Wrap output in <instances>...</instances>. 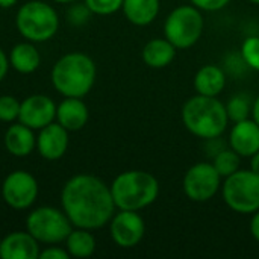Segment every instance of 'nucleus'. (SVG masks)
Segmentation results:
<instances>
[{
  "instance_id": "f257e3e1",
  "label": "nucleus",
  "mask_w": 259,
  "mask_h": 259,
  "mask_svg": "<svg viewBox=\"0 0 259 259\" xmlns=\"http://www.w3.org/2000/svg\"><path fill=\"white\" fill-rule=\"evenodd\" d=\"M61 199L67 217L76 228L99 229L114 217L111 187L93 175L73 176L65 184Z\"/></svg>"
},
{
  "instance_id": "f03ea898",
  "label": "nucleus",
  "mask_w": 259,
  "mask_h": 259,
  "mask_svg": "<svg viewBox=\"0 0 259 259\" xmlns=\"http://www.w3.org/2000/svg\"><path fill=\"white\" fill-rule=\"evenodd\" d=\"M182 121L196 137L212 140L219 138L229 123L226 105L217 97L197 94L182 106Z\"/></svg>"
},
{
  "instance_id": "7ed1b4c3",
  "label": "nucleus",
  "mask_w": 259,
  "mask_h": 259,
  "mask_svg": "<svg viewBox=\"0 0 259 259\" xmlns=\"http://www.w3.org/2000/svg\"><path fill=\"white\" fill-rule=\"evenodd\" d=\"M111 194L115 208L121 211H140L156 200L159 194V182L147 171L131 170L114 179Z\"/></svg>"
},
{
  "instance_id": "20e7f679",
  "label": "nucleus",
  "mask_w": 259,
  "mask_h": 259,
  "mask_svg": "<svg viewBox=\"0 0 259 259\" xmlns=\"http://www.w3.org/2000/svg\"><path fill=\"white\" fill-rule=\"evenodd\" d=\"M96 80V65L85 53L62 56L52 70L53 87L65 97H83Z\"/></svg>"
},
{
  "instance_id": "39448f33",
  "label": "nucleus",
  "mask_w": 259,
  "mask_h": 259,
  "mask_svg": "<svg viewBox=\"0 0 259 259\" xmlns=\"http://www.w3.org/2000/svg\"><path fill=\"white\" fill-rule=\"evenodd\" d=\"M17 29L29 41L42 42L50 39L59 26L56 11L44 2H29L18 9Z\"/></svg>"
},
{
  "instance_id": "423d86ee",
  "label": "nucleus",
  "mask_w": 259,
  "mask_h": 259,
  "mask_svg": "<svg viewBox=\"0 0 259 259\" xmlns=\"http://www.w3.org/2000/svg\"><path fill=\"white\" fill-rule=\"evenodd\" d=\"M203 17L194 5H184L173 9L164 24L165 38L176 49H190L202 36Z\"/></svg>"
},
{
  "instance_id": "0eeeda50",
  "label": "nucleus",
  "mask_w": 259,
  "mask_h": 259,
  "mask_svg": "<svg viewBox=\"0 0 259 259\" xmlns=\"http://www.w3.org/2000/svg\"><path fill=\"white\" fill-rule=\"evenodd\" d=\"M223 199L238 214H253L259 209V175L252 170H237L225 178Z\"/></svg>"
},
{
  "instance_id": "6e6552de",
  "label": "nucleus",
  "mask_w": 259,
  "mask_h": 259,
  "mask_svg": "<svg viewBox=\"0 0 259 259\" xmlns=\"http://www.w3.org/2000/svg\"><path fill=\"white\" fill-rule=\"evenodd\" d=\"M27 232L41 243L56 244L65 241L71 232V222L67 214L52 206H42L32 211L26 220Z\"/></svg>"
},
{
  "instance_id": "1a4fd4ad",
  "label": "nucleus",
  "mask_w": 259,
  "mask_h": 259,
  "mask_svg": "<svg viewBox=\"0 0 259 259\" xmlns=\"http://www.w3.org/2000/svg\"><path fill=\"white\" fill-rule=\"evenodd\" d=\"M222 176L209 162L193 165L184 176V193L193 202H208L222 187Z\"/></svg>"
},
{
  "instance_id": "9d476101",
  "label": "nucleus",
  "mask_w": 259,
  "mask_h": 259,
  "mask_svg": "<svg viewBox=\"0 0 259 259\" xmlns=\"http://www.w3.org/2000/svg\"><path fill=\"white\" fill-rule=\"evenodd\" d=\"M2 194L5 202L14 209H26L32 206L38 196V184L35 178L23 170L12 171L3 182Z\"/></svg>"
},
{
  "instance_id": "9b49d317",
  "label": "nucleus",
  "mask_w": 259,
  "mask_h": 259,
  "mask_svg": "<svg viewBox=\"0 0 259 259\" xmlns=\"http://www.w3.org/2000/svg\"><path fill=\"white\" fill-rule=\"evenodd\" d=\"M111 237L120 247L129 249L137 246L146 232V225L143 217L137 211H121L111 219Z\"/></svg>"
},
{
  "instance_id": "f8f14e48",
  "label": "nucleus",
  "mask_w": 259,
  "mask_h": 259,
  "mask_svg": "<svg viewBox=\"0 0 259 259\" xmlns=\"http://www.w3.org/2000/svg\"><path fill=\"white\" fill-rule=\"evenodd\" d=\"M56 117V106L47 96H30L20 103V123L30 129H42Z\"/></svg>"
},
{
  "instance_id": "ddd939ff",
  "label": "nucleus",
  "mask_w": 259,
  "mask_h": 259,
  "mask_svg": "<svg viewBox=\"0 0 259 259\" xmlns=\"http://www.w3.org/2000/svg\"><path fill=\"white\" fill-rule=\"evenodd\" d=\"M38 152L49 161L59 159L68 147V131L59 123L44 126L36 140Z\"/></svg>"
},
{
  "instance_id": "4468645a",
  "label": "nucleus",
  "mask_w": 259,
  "mask_h": 259,
  "mask_svg": "<svg viewBox=\"0 0 259 259\" xmlns=\"http://www.w3.org/2000/svg\"><path fill=\"white\" fill-rule=\"evenodd\" d=\"M38 256V241L29 232H12L0 243L2 259H36Z\"/></svg>"
},
{
  "instance_id": "2eb2a0df",
  "label": "nucleus",
  "mask_w": 259,
  "mask_h": 259,
  "mask_svg": "<svg viewBox=\"0 0 259 259\" xmlns=\"http://www.w3.org/2000/svg\"><path fill=\"white\" fill-rule=\"evenodd\" d=\"M231 149L240 156H252L259 150V126L253 120L235 123L229 135Z\"/></svg>"
},
{
  "instance_id": "dca6fc26",
  "label": "nucleus",
  "mask_w": 259,
  "mask_h": 259,
  "mask_svg": "<svg viewBox=\"0 0 259 259\" xmlns=\"http://www.w3.org/2000/svg\"><path fill=\"white\" fill-rule=\"evenodd\" d=\"M56 118L67 131H79L88 121V108L80 97H67L56 108Z\"/></svg>"
},
{
  "instance_id": "f3484780",
  "label": "nucleus",
  "mask_w": 259,
  "mask_h": 259,
  "mask_svg": "<svg viewBox=\"0 0 259 259\" xmlns=\"http://www.w3.org/2000/svg\"><path fill=\"white\" fill-rule=\"evenodd\" d=\"M226 85V76L219 65H203L194 76V90L202 96L217 97Z\"/></svg>"
},
{
  "instance_id": "a211bd4d",
  "label": "nucleus",
  "mask_w": 259,
  "mask_h": 259,
  "mask_svg": "<svg viewBox=\"0 0 259 259\" xmlns=\"http://www.w3.org/2000/svg\"><path fill=\"white\" fill-rule=\"evenodd\" d=\"M176 56V47L167 38L150 39L143 49V61L150 68H164Z\"/></svg>"
},
{
  "instance_id": "6ab92c4d",
  "label": "nucleus",
  "mask_w": 259,
  "mask_h": 259,
  "mask_svg": "<svg viewBox=\"0 0 259 259\" xmlns=\"http://www.w3.org/2000/svg\"><path fill=\"white\" fill-rule=\"evenodd\" d=\"M5 146L15 156H26L35 147V137L29 126L20 123L11 126L5 134Z\"/></svg>"
},
{
  "instance_id": "aec40b11",
  "label": "nucleus",
  "mask_w": 259,
  "mask_h": 259,
  "mask_svg": "<svg viewBox=\"0 0 259 259\" xmlns=\"http://www.w3.org/2000/svg\"><path fill=\"white\" fill-rule=\"evenodd\" d=\"M126 18L137 26L150 24L159 12V0H123Z\"/></svg>"
},
{
  "instance_id": "412c9836",
  "label": "nucleus",
  "mask_w": 259,
  "mask_h": 259,
  "mask_svg": "<svg viewBox=\"0 0 259 259\" xmlns=\"http://www.w3.org/2000/svg\"><path fill=\"white\" fill-rule=\"evenodd\" d=\"M11 65L20 73H32L39 65V53L29 42L17 44L11 52Z\"/></svg>"
},
{
  "instance_id": "4be33fe9",
  "label": "nucleus",
  "mask_w": 259,
  "mask_h": 259,
  "mask_svg": "<svg viewBox=\"0 0 259 259\" xmlns=\"http://www.w3.org/2000/svg\"><path fill=\"white\" fill-rule=\"evenodd\" d=\"M65 243H67V252L70 253V256L88 258L96 250V240L88 232V229L79 228L77 231H71Z\"/></svg>"
},
{
  "instance_id": "5701e85b",
  "label": "nucleus",
  "mask_w": 259,
  "mask_h": 259,
  "mask_svg": "<svg viewBox=\"0 0 259 259\" xmlns=\"http://www.w3.org/2000/svg\"><path fill=\"white\" fill-rule=\"evenodd\" d=\"M212 165L215 167V170L222 178H228L237 170H240V155L232 149L222 150L214 158Z\"/></svg>"
},
{
  "instance_id": "b1692460",
  "label": "nucleus",
  "mask_w": 259,
  "mask_h": 259,
  "mask_svg": "<svg viewBox=\"0 0 259 259\" xmlns=\"http://www.w3.org/2000/svg\"><path fill=\"white\" fill-rule=\"evenodd\" d=\"M226 111H228L229 120H232L234 123L247 120V118H249V114L252 112V106H250L249 97L244 96V94H237V96H234V97L228 102Z\"/></svg>"
},
{
  "instance_id": "393cba45",
  "label": "nucleus",
  "mask_w": 259,
  "mask_h": 259,
  "mask_svg": "<svg viewBox=\"0 0 259 259\" xmlns=\"http://www.w3.org/2000/svg\"><path fill=\"white\" fill-rule=\"evenodd\" d=\"M241 56L250 68L259 71V36H249L244 39Z\"/></svg>"
},
{
  "instance_id": "a878e982",
  "label": "nucleus",
  "mask_w": 259,
  "mask_h": 259,
  "mask_svg": "<svg viewBox=\"0 0 259 259\" xmlns=\"http://www.w3.org/2000/svg\"><path fill=\"white\" fill-rule=\"evenodd\" d=\"M87 8L99 15H109L123 6V0H85Z\"/></svg>"
},
{
  "instance_id": "bb28decb",
  "label": "nucleus",
  "mask_w": 259,
  "mask_h": 259,
  "mask_svg": "<svg viewBox=\"0 0 259 259\" xmlns=\"http://www.w3.org/2000/svg\"><path fill=\"white\" fill-rule=\"evenodd\" d=\"M20 114V102L11 96L0 97V120L2 121H12L18 118Z\"/></svg>"
},
{
  "instance_id": "cd10ccee",
  "label": "nucleus",
  "mask_w": 259,
  "mask_h": 259,
  "mask_svg": "<svg viewBox=\"0 0 259 259\" xmlns=\"http://www.w3.org/2000/svg\"><path fill=\"white\" fill-rule=\"evenodd\" d=\"M191 5H194L196 8H199L200 11H220L223 9L231 0H190Z\"/></svg>"
},
{
  "instance_id": "c85d7f7f",
  "label": "nucleus",
  "mask_w": 259,
  "mask_h": 259,
  "mask_svg": "<svg viewBox=\"0 0 259 259\" xmlns=\"http://www.w3.org/2000/svg\"><path fill=\"white\" fill-rule=\"evenodd\" d=\"M70 253L67 250H62L59 247H49L44 252L39 253V259H68Z\"/></svg>"
},
{
  "instance_id": "c756f323",
  "label": "nucleus",
  "mask_w": 259,
  "mask_h": 259,
  "mask_svg": "<svg viewBox=\"0 0 259 259\" xmlns=\"http://www.w3.org/2000/svg\"><path fill=\"white\" fill-rule=\"evenodd\" d=\"M250 234L259 243V209L256 212H253V217L250 222Z\"/></svg>"
},
{
  "instance_id": "7c9ffc66",
  "label": "nucleus",
  "mask_w": 259,
  "mask_h": 259,
  "mask_svg": "<svg viewBox=\"0 0 259 259\" xmlns=\"http://www.w3.org/2000/svg\"><path fill=\"white\" fill-rule=\"evenodd\" d=\"M8 67H9V61H8V58H6L5 52L0 49V80L6 76Z\"/></svg>"
},
{
  "instance_id": "2f4dec72",
  "label": "nucleus",
  "mask_w": 259,
  "mask_h": 259,
  "mask_svg": "<svg viewBox=\"0 0 259 259\" xmlns=\"http://www.w3.org/2000/svg\"><path fill=\"white\" fill-rule=\"evenodd\" d=\"M250 158H252V161H250V170H252L253 173L259 175V150L255 155H252Z\"/></svg>"
},
{
  "instance_id": "473e14b6",
  "label": "nucleus",
  "mask_w": 259,
  "mask_h": 259,
  "mask_svg": "<svg viewBox=\"0 0 259 259\" xmlns=\"http://www.w3.org/2000/svg\"><path fill=\"white\" fill-rule=\"evenodd\" d=\"M252 117H253V121L259 126V97L252 105Z\"/></svg>"
},
{
  "instance_id": "72a5a7b5",
  "label": "nucleus",
  "mask_w": 259,
  "mask_h": 259,
  "mask_svg": "<svg viewBox=\"0 0 259 259\" xmlns=\"http://www.w3.org/2000/svg\"><path fill=\"white\" fill-rule=\"evenodd\" d=\"M17 0H0V6H3V8H8V6H11V5H14Z\"/></svg>"
},
{
  "instance_id": "f704fd0d",
  "label": "nucleus",
  "mask_w": 259,
  "mask_h": 259,
  "mask_svg": "<svg viewBox=\"0 0 259 259\" xmlns=\"http://www.w3.org/2000/svg\"><path fill=\"white\" fill-rule=\"evenodd\" d=\"M55 2H59V3H70V2H74V0H55Z\"/></svg>"
},
{
  "instance_id": "c9c22d12",
  "label": "nucleus",
  "mask_w": 259,
  "mask_h": 259,
  "mask_svg": "<svg viewBox=\"0 0 259 259\" xmlns=\"http://www.w3.org/2000/svg\"><path fill=\"white\" fill-rule=\"evenodd\" d=\"M249 2H252V3H256V5H259V0H249Z\"/></svg>"
}]
</instances>
